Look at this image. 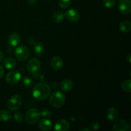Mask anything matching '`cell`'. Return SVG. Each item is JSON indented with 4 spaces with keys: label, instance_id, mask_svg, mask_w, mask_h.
<instances>
[{
    "label": "cell",
    "instance_id": "obj_1",
    "mask_svg": "<svg viewBox=\"0 0 131 131\" xmlns=\"http://www.w3.org/2000/svg\"><path fill=\"white\" fill-rule=\"evenodd\" d=\"M51 93V88L46 83H37L34 86L32 92L33 97L38 101H43L46 100Z\"/></svg>",
    "mask_w": 131,
    "mask_h": 131
},
{
    "label": "cell",
    "instance_id": "obj_2",
    "mask_svg": "<svg viewBox=\"0 0 131 131\" xmlns=\"http://www.w3.org/2000/svg\"><path fill=\"white\" fill-rule=\"evenodd\" d=\"M65 96L62 92L56 91L53 92L49 97V104L54 107L59 108L63 106L65 102Z\"/></svg>",
    "mask_w": 131,
    "mask_h": 131
},
{
    "label": "cell",
    "instance_id": "obj_3",
    "mask_svg": "<svg viewBox=\"0 0 131 131\" xmlns=\"http://www.w3.org/2000/svg\"><path fill=\"white\" fill-rule=\"evenodd\" d=\"M40 111L37 108H31L27 111L25 115L26 122L28 124L33 125L36 124L40 118Z\"/></svg>",
    "mask_w": 131,
    "mask_h": 131
},
{
    "label": "cell",
    "instance_id": "obj_4",
    "mask_svg": "<svg viewBox=\"0 0 131 131\" xmlns=\"http://www.w3.org/2000/svg\"><path fill=\"white\" fill-rule=\"evenodd\" d=\"M23 103V99L19 95H15L10 97L8 101L6 106L7 107L12 111H15L19 110Z\"/></svg>",
    "mask_w": 131,
    "mask_h": 131
},
{
    "label": "cell",
    "instance_id": "obj_5",
    "mask_svg": "<svg viewBox=\"0 0 131 131\" xmlns=\"http://www.w3.org/2000/svg\"><path fill=\"white\" fill-rule=\"evenodd\" d=\"M29 50L26 46H20L17 47L15 51L16 58L20 61H25L29 56Z\"/></svg>",
    "mask_w": 131,
    "mask_h": 131
},
{
    "label": "cell",
    "instance_id": "obj_6",
    "mask_svg": "<svg viewBox=\"0 0 131 131\" xmlns=\"http://www.w3.org/2000/svg\"><path fill=\"white\" fill-rule=\"evenodd\" d=\"M21 79V74L17 70H12L6 75V81L10 84H17Z\"/></svg>",
    "mask_w": 131,
    "mask_h": 131
},
{
    "label": "cell",
    "instance_id": "obj_7",
    "mask_svg": "<svg viewBox=\"0 0 131 131\" xmlns=\"http://www.w3.org/2000/svg\"><path fill=\"white\" fill-rule=\"evenodd\" d=\"M113 130L114 131H129L130 130V125L123 119L116 120L113 125Z\"/></svg>",
    "mask_w": 131,
    "mask_h": 131
},
{
    "label": "cell",
    "instance_id": "obj_8",
    "mask_svg": "<svg viewBox=\"0 0 131 131\" xmlns=\"http://www.w3.org/2000/svg\"><path fill=\"white\" fill-rule=\"evenodd\" d=\"M119 11L123 15H128L131 12L130 0H120L118 4Z\"/></svg>",
    "mask_w": 131,
    "mask_h": 131
},
{
    "label": "cell",
    "instance_id": "obj_9",
    "mask_svg": "<svg viewBox=\"0 0 131 131\" xmlns=\"http://www.w3.org/2000/svg\"><path fill=\"white\" fill-rule=\"evenodd\" d=\"M27 70L32 74L37 73L40 68V61L37 58H32L28 61L26 65Z\"/></svg>",
    "mask_w": 131,
    "mask_h": 131
},
{
    "label": "cell",
    "instance_id": "obj_10",
    "mask_svg": "<svg viewBox=\"0 0 131 131\" xmlns=\"http://www.w3.org/2000/svg\"><path fill=\"white\" fill-rule=\"evenodd\" d=\"M64 16L70 22H77L79 19V12L75 9H69L65 13Z\"/></svg>",
    "mask_w": 131,
    "mask_h": 131
},
{
    "label": "cell",
    "instance_id": "obj_11",
    "mask_svg": "<svg viewBox=\"0 0 131 131\" xmlns=\"http://www.w3.org/2000/svg\"><path fill=\"white\" fill-rule=\"evenodd\" d=\"M70 125L66 120L60 119L57 120L54 124V130L56 131H68Z\"/></svg>",
    "mask_w": 131,
    "mask_h": 131
},
{
    "label": "cell",
    "instance_id": "obj_12",
    "mask_svg": "<svg viewBox=\"0 0 131 131\" xmlns=\"http://www.w3.org/2000/svg\"><path fill=\"white\" fill-rule=\"evenodd\" d=\"M51 65L54 70H59L63 66V61L59 56H54L51 60Z\"/></svg>",
    "mask_w": 131,
    "mask_h": 131
},
{
    "label": "cell",
    "instance_id": "obj_13",
    "mask_svg": "<svg viewBox=\"0 0 131 131\" xmlns=\"http://www.w3.org/2000/svg\"><path fill=\"white\" fill-rule=\"evenodd\" d=\"M21 41L20 35L16 33H12L8 37V42L12 47H17L19 46Z\"/></svg>",
    "mask_w": 131,
    "mask_h": 131
},
{
    "label": "cell",
    "instance_id": "obj_14",
    "mask_svg": "<svg viewBox=\"0 0 131 131\" xmlns=\"http://www.w3.org/2000/svg\"><path fill=\"white\" fill-rule=\"evenodd\" d=\"M38 127L40 130L43 131L51 130L52 127V124L50 120L47 119H42L39 122Z\"/></svg>",
    "mask_w": 131,
    "mask_h": 131
},
{
    "label": "cell",
    "instance_id": "obj_15",
    "mask_svg": "<svg viewBox=\"0 0 131 131\" xmlns=\"http://www.w3.org/2000/svg\"><path fill=\"white\" fill-rule=\"evenodd\" d=\"M73 88V82L70 79H64L60 83V88L63 92H69Z\"/></svg>",
    "mask_w": 131,
    "mask_h": 131
},
{
    "label": "cell",
    "instance_id": "obj_16",
    "mask_svg": "<svg viewBox=\"0 0 131 131\" xmlns=\"http://www.w3.org/2000/svg\"><path fill=\"white\" fill-rule=\"evenodd\" d=\"M44 46L42 42H36L33 45V52L37 56H41L44 52Z\"/></svg>",
    "mask_w": 131,
    "mask_h": 131
},
{
    "label": "cell",
    "instance_id": "obj_17",
    "mask_svg": "<svg viewBox=\"0 0 131 131\" xmlns=\"http://www.w3.org/2000/svg\"><path fill=\"white\" fill-rule=\"evenodd\" d=\"M118 111L115 107H110L106 112V117L110 121L116 120V118L118 117Z\"/></svg>",
    "mask_w": 131,
    "mask_h": 131
},
{
    "label": "cell",
    "instance_id": "obj_18",
    "mask_svg": "<svg viewBox=\"0 0 131 131\" xmlns=\"http://www.w3.org/2000/svg\"><path fill=\"white\" fill-rule=\"evenodd\" d=\"M3 65L6 69H13L17 66V61L13 58H8L4 60Z\"/></svg>",
    "mask_w": 131,
    "mask_h": 131
},
{
    "label": "cell",
    "instance_id": "obj_19",
    "mask_svg": "<svg viewBox=\"0 0 131 131\" xmlns=\"http://www.w3.org/2000/svg\"><path fill=\"white\" fill-rule=\"evenodd\" d=\"M119 28L120 31L124 33H128L131 30V23L129 20H123L120 23Z\"/></svg>",
    "mask_w": 131,
    "mask_h": 131
},
{
    "label": "cell",
    "instance_id": "obj_20",
    "mask_svg": "<svg viewBox=\"0 0 131 131\" xmlns=\"http://www.w3.org/2000/svg\"><path fill=\"white\" fill-rule=\"evenodd\" d=\"M12 114L7 110H1L0 111V121L8 122L11 119Z\"/></svg>",
    "mask_w": 131,
    "mask_h": 131
},
{
    "label": "cell",
    "instance_id": "obj_21",
    "mask_svg": "<svg viewBox=\"0 0 131 131\" xmlns=\"http://www.w3.org/2000/svg\"><path fill=\"white\" fill-rule=\"evenodd\" d=\"M64 14L61 11H58L54 13L52 16V20L55 23H59L63 19Z\"/></svg>",
    "mask_w": 131,
    "mask_h": 131
},
{
    "label": "cell",
    "instance_id": "obj_22",
    "mask_svg": "<svg viewBox=\"0 0 131 131\" xmlns=\"http://www.w3.org/2000/svg\"><path fill=\"white\" fill-rule=\"evenodd\" d=\"M121 88L124 92L130 93L131 92V81L130 79H127L123 81L121 84Z\"/></svg>",
    "mask_w": 131,
    "mask_h": 131
},
{
    "label": "cell",
    "instance_id": "obj_23",
    "mask_svg": "<svg viewBox=\"0 0 131 131\" xmlns=\"http://www.w3.org/2000/svg\"><path fill=\"white\" fill-rule=\"evenodd\" d=\"M23 83L26 88H31L33 84V81L29 76L26 75L23 78Z\"/></svg>",
    "mask_w": 131,
    "mask_h": 131
},
{
    "label": "cell",
    "instance_id": "obj_24",
    "mask_svg": "<svg viewBox=\"0 0 131 131\" xmlns=\"http://www.w3.org/2000/svg\"><path fill=\"white\" fill-rule=\"evenodd\" d=\"M71 0H59V6L61 8H67L70 6Z\"/></svg>",
    "mask_w": 131,
    "mask_h": 131
},
{
    "label": "cell",
    "instance_id": "obj_25",
    "mask_svg": "<svg viewBox=\"0 0 131 131\" xmlns=\"http://www.w3.org/2000/svg\"><path fill=\"white\" fill-rule=\"evenodd\" d=\"M14 120L17 123H21L23 121V115L19 111H16L14 114Z\"/></svg>",
    "mask_w": 131,
    "mask_h": 131
},
{
    "label": "cell",
    "instance_id": "obj_26",
    "mask_svg": "<svg viewBox=\"0 0 131 131\" xmlns=\"http://www.w3.org/2000/svg\"><path fill=\"white\" fill-rule=\"evenodd\" d=\"M51 115H52V113H51V111L47 110V109H45L40 112L41 116H42L44 118H49L51 117Z\"/></svg>",
    "mask_w": 131,
    "mask_h": 131
},
{
    "label": "cell",
    "instance_id": "obj_27",
    "mask_svg": "<svg viewBox=\"0 0 131 131\" xmlns=\"http://www.w3.org/2000/svg\"><path fill=\"white\" fill-rule=\"evenodd\" d=\"M116 0H103V4L106 7L111 8L115 6Z\"/></svg>",
    "mask_w": 131,
    "mask_h": 131
},
{
    "label": "cell",
    "instance_id": "obj_28",
    "mask_svg": "<svg viewBox=\"0 0 131 131\" xmlns=\"http://www.w3.org/2000/svg\"><path fill=\"white\" fill-rule=\"evenodd\" d=\"M100 128V124L98 122H93L90 124V129L92 130H97Z\"/></svg>",
    "mask_w": 131,
    "mask_h": 131
},
{
    "label": "cell",
    "instance_id": "obj_29",
    "mask_svg": "<svg viewBox=\"0 0 131 131\" xmlns=\"http://www.w3.org/2000/svg\"><path fill=\"white\" fill-rule=\"evenodd\" d=\"M4 72H4L3 67L2 65H0V79H1L3 76Z\"/></svg>",
    "mask_w": 131,
    "mask_h": 131
},
{
    "label": "cell",
    "instance_id": "obj_30",
    "mask_svg": "<svg viewBox=\"0 0 131 131\" xmlns=\"http://www.w3.org/2000/svg\"><path fill=\"white\" fill-rule=\"evenodd\" d=\"M28 42H29L31 45H34L35 43H36L35 40V38H32V37L28 38Z\"/></svg>",
    "mask_w": 131,
    "mask_h": 131
},
{
    "label": "cell",
    "instance_id": "obj_31",
    "mask_svg": "<svg viewBox=\"0 0 131 131\" xmlns=\"http://www.w3.org/2000/svg\"><path fill=\"white\" fill-rule=\"evenodd\" d=\"M37 0H28V3L30 5H34L36 3Z\"/></svg>",
    "mask_w": 131,
    "mask_h": 131
},
{
    "label": "cell",
    "instance_id": "obj_32",
    "mask_svg": "<svg viewBox=\"0 0 131 131\" xmlns=\"http://www.w3.org/2000/svg\"><path fill=\"white\" fill-rule=\"evenodd\" d=\"M4 56H4L3 52L1 51H0V62H1V61L3 60Z\"/></svg>",
    "mask_w": 131,
    "mask_h": 131
},
{
    "label": "cell",
    "instance_id": "obj_33",
    "mask_svg": "<svg viewBox=\"0 0 131 131\" xmlns=\"http://www.w3.org/2000/svg\"><path fill=\"white\" fill-rule=\"evenodd\" d=\"M126 61H127L129 63H131V56L130 54H129L126 57Z\"/></svg>",
    "mask_w": 131,
    "mask_h": 131
},
{
    "label": "cell",
    "instance_id": "obj_34",
    "mask_svg": "<svg viewBox=\"0 0 131 131\" xmlns=\"http://www.w3.org/2000/svg\"><path fill=\"white\" fill-rule=\"evenodd\" d=\"M80 131H90V129L88 128H83V129H80Z\"/></svg>",
    "mask_w": 131,
    "mask_h": 131
}]
</instances>
